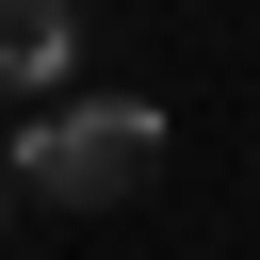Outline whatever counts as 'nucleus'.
Instances as JSON below:
<instances>
[{
  "mask_svg": "<svg viewBox=\"0 0 260 260\" xmlns=\"http://www.w3.org/2000/svg\"><path fill=\"white\" fill-rule=\"evenodd\" d=\"M0 162H16V195H49V211H130V195L162 179V114H146V98H49L32 130H0Z\"/></svg>",
  "mask_w": 260,
  "mask_h": 260,
  "instance_id": "nucleus-1",
  "label": "nucleus"
},
{
  "mask_svg": "<svg viewBox=\"0 0 260 260\" xmlns=\"http://www.w3.org/2000/svg\"><path fill=\"white\" fill-rule=\"evenodd\" d=\"M65 65H81V16H65V0H0V98H32V114H49V98H65Z\"/></svg>",
  "mask_w": 260,
  "mask_h": 260,
  "instance_id": "nucleus-2",
  "label": "nucleus"
},
{
  "mask_svg": "<svg viewBox=\"0 0 260 260\" xmlns=\"http://www.w3.org/2000/svg\"><path fill=\"white\" fill-rule=\"evenodd\" d=\"M0 195H16V162H0Z\"/></svg>",
  "mask_w": 260,
  "mask_h": 260,
  "instance_id": "nucleus-3",
  "label": "nucleus"
}]
</instances>
